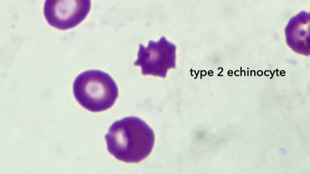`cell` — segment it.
Listing matches in <instances>:
<instances>
[{
  "mask_svg": "<svg viewBox=\"0 0 310 174\" xmlns=\"http://www.w3.org/2000/svg\"><path fill=\"white\" fill-rule=\"evenodd\" d=\"M288 45L295 52L305 56L310 55V14L300 12L289 21L285 30Z\"/></svg>",
  "mask_w": 310,
  "mask_h": 174,
  "instance_id": "5",
  "label": "cell"
},
{
  "mask_svg": "<svg viewBox=\"0 0 310 174\" xmlns=\"http://www.w3.org/2000/svg\"><path fill=\"white\" fill-rule=\"evenodd\" d=\"M91 7L89 0H46L44 14L50 25L66 30L74 27L84 20Z\"/></svg>",
  "mask_w": 310,
  "mask_h": 174,
  "instance_id": "4",
  "label": "cell"
},
{
  "mask_svg": "<svg viewBox=\"0 0 310 174\" xmlns=\"http://www.w3.org/2000/svg\"><path fill=\"white\" fill-rule=\"evenodd\" d=\"M107 150L118 160L137 163L146 158L154 146L153 130L136 117L124 118L114 122L105 135Z\"/></svg>",
  "mask_w": 310,
  "mask_h": 174,
  "instance_id": "1",
  "label": "cell"
},
{
  "mask_svg": "<svg viewBox=\"0 0 310 174\" xmlns=\"http://www.w3.org/2000/svg\"><path fill=\"white\" fill-rule=\"evenodd\" d=\"M73 90L79 104L92 112L109 109L118 96V89L113 78L97 70H87L79 74L74 79Z\"/></svg>",
  "mask_w": 310,
  "mask_h": 174,
  "instance_id": "2",
  "label": "cell"
},
{
  "mask_svg": "<svg viewBox=\"0 0 310 174\" xmlns=\"http://www.w3.org/2000/svg\"><path fill=\"white\" fill-rule=\"evenodd\" d=\"M134 66L141 67L143 75L166 77L168 69L176 68V46L163 36L157 42L150 40L147 47L139 46Z\"/></svg>",
  "mask_w": 310,
  "mask_h": 174,
  "instance_id": "3",
  "label": "cell"
}]
</instances>
